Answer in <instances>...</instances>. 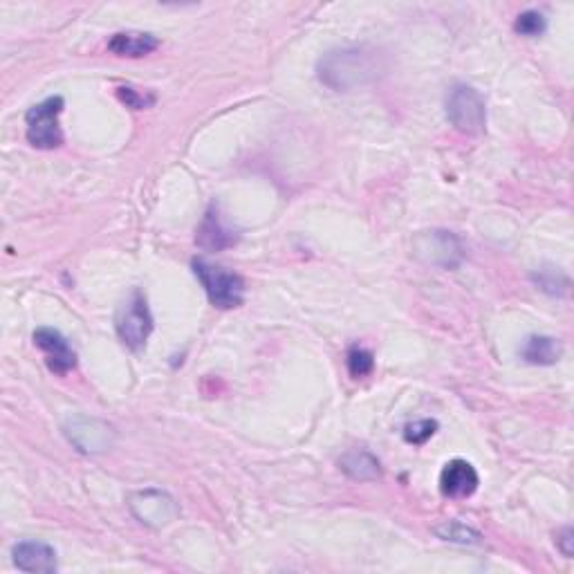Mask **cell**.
<instances>
[{
	"label": "cell",
	"instance_id": "6da1fadb",
	"mask_svg": "<svg viewBox=\"0 0 574 574\" xmlns=\"http://www.w3.org/2000/svg\"><path fill=\"white\" fill-rule=\"evenodd\" d=\"M382 70V57L375 50L366 48H337L323 54L317 74L321 83L337 92H350L364 88L366 83L379 77Z\"/></svg>",
	"mask_w": 574,
	"mask_h": 574
},
{
	"label": "cell",
	"instance_id": "7a4b0ae2",
	"mask_svg": "<svg viewBox=\"0 0 574 574\" xmlns=\"http://www.w3.org/2000/svg\"><path fill=\"white\" fill-rule=\"evenodd\" d=\"M193 274L198 276L207 292V299L211 305H216L220 310H231L243 305L245 299V281L243 276L236 272H229L225 267L214 265L205 261V258H193Z\"/></svg>",
	"mask_w": 574,
	"mask_h": 574
},
{
	"label": "cell",
	"instance_id": "3957f363",
	"mask_svg": "<svg viewBox=\"0 0 574 574\" xmlns=\"http://www.w3.org/2000/svg\"><path fill=\"white\" fill-rule=\"evenodd\" d=\"M115 330L122 344L135 350V353L146 346L153 332V314L151 308H148L146 296L140 290H133L117 308Z\"/></svg>",
	"mask_w": 574,
	"mask_h": 574
},
{
	"label": "cell",
	"instance_id": "277c9868",
	"mask_svg": "<svg viewBox=\"0 0 574 574\" xmlns=\"http://www.w3.org/2000/svg\"><path fill=\"white\" fill-rule=\"evenodd\" d=\"M447 119L465 135H480L487 126L485 99L467 83L453 86L447 95Z\"/></svg>",
	"mask_w": 574,
	"mask_h": 574
},
{
	"label": "cell",
	"instance_id": "5b68a950",
	"mask_svg": "<svg viewBox=\"0 0 574 574\" xmlns=\"http://www.w3.org/2000/svg\"><path fill=\"white\" fill-rule=\"evenodd\" d=\"M63 106H66L63 97H50L27 110V142L34 148L52 151V148H59L63 144V131L59 126V115L63 113Z\"/></svg>",
	"mask_w": 574,
	"mask_h": 574
},
{
	"label": "cell",
	"instance_id": "8992f818",
	"mask_svg": "<svg viewBox=\"0 0 574 574\" xmlns=\"http://www.w3.org/2000/svg\"><path fill=\"white\" fill-rule=\"evenodd\" d=\"M415 256L422 258L424 263L440 265L444 270H453L462 263L465 249L456 234L451 231H424L415 238Z\"/></svg>",
	"mask_w": 574,
	"mask_h": 574
},
{
	"label": "cell",
	"instance_id": "52a82bcc",
	"mask_svg": "<svg viewBox=\"0 0 574 574\" xmlns=\"http://www.w3.org/2000/svg\"><path fill=\"white\" fill-rule=\"evenodd\" d=\"M128 507L140 518V523L148 527H164L178 516V505H175L169 494L160 492V489H142V492L131 494Z\"/></svg>",
	"mask_w": 574,
	"mask_h": 574
},
{
	"label": "cell",
	"instance_id": "ba28073f",
	"mask_svg": "<svg viewBox=\"0 0 574 574\" xmlns=\"http://www.w3.org/2000/svg\"><path fill=\"white\" fill-rule=\"evenodd\" d=\"M34 344L41 348L50 373L68 375L77 368V353L70 346V341L61 335L57 328H39L34 332Z\"/></svg>",
	"mask_w": 574,
	"mask_h": 574
},
{
	"label": "cell",
	"instance_id": "9c48e42d",
	"mask_svg": "<svg viewBox=\"0 0 574 574\" xmlns=\"http://www.w3.org/2000/svg\"><path fill=\"white\" fill-rule=\"evenodd\" d=\"M68 440L83 453H101L113 444V427L95 418H70L66 422Z\"/></svg>",
	"mask_w": 574,
	"mask_h": 574
},
{
	"label": "cell",
	"instance_id": "30bf717a",
	"mask_svg": "<svg viewBox=\"0 0 574 574\" xmlns=\"http://www.w3.org/2000/svg\"><path fill=\"white\" fill-rule=\"evenodd\" d=\"M480 485L478 471L471 462L456 458L444 465L440 474V489L449 498H469Z\"/></svg>",
	"mask_w": 574,
	"mask_h": 574
},
{
	"label": "cell",
	"instance_id": "8fae6325",
	"mask_svg": "<svg viewBox=\"0 0 574 574\" xmlns=\"http://www.w3.org/2000/svg\"><path fill=\"white\" fill-rule=\"evenodd\" d=\"M196 243L198 247L205 249V252H222V249L238 243V234L231 227H227V222L222 220L218 207L211 205L198 227Z\"/></svg>",
	"mask_w": 574,
	"mask_h": 574
},
{
	"label": "cell",
	"instance_id": "7c38bea8",
	"mask_svg": "<svg viewBox=\"0 0 574 574\" xmlns=\"http://www.w3.org/2000/svg\"><path fill=\"white\" fill-rule=\"evenodd\" d=\"M12 557L18 570L23 572H57V552H54L52 545L43 541H21L14 545Z\"/></svg>",
	"mask_w": 574,
	"mask_h": 574
},
{
	"label": "cell",
	"instance_id": "4fadbf2b",
	"mask_svg": "<svg viewBox=\"0 0 574 574\" xmlns=\"http://www.w3.org/2000/svg\"><path fill=\"white\" fill-rule=\"evenodd\" d=\"M157 48H160V41L148 32H117L110 36L108 41V50L113 52L115 57L128 59L146 57V54L155 52Z\"/></svg>",
	"mask_w": 574,
	"mask_h": 574
},
{
	"label": "cell",
	"instance_id": "5bb4252c",
	"mask_svg": "<svg viewBox=\"0 0 574 574\" xmlns=\"http://www.w3.org/2000/svg\"><path fill=\"white\" fill-rule=\"evenodd\" d=\"M563 355V346L559 339L545 337V335H532L525 339L521 348V357L527 364L534 366H554Z\"/></svg>",
	"mask_w": 574,
	"mask_h": 574
},
{
	"label": "cell",
	"instance_id": "9a60e30c",
	"mask_svg": "<svg viewBox=\"0 0 574 574\" xmlns=\"http://www.w3.org/2000/svg\"><path fill=\"white\" fill-rule=\"evenodd\" d=\"M339 469L353 480H377L382 478V465L366 449H353L339 458Z\"/></svg>",
	"mask_w": 574,
	"mask_h": 574
},
{
	"label": "cell",
	"instance_id": "2e32d148",
	"mask_svg": "<svg viewBox=\"0 0 574 574\" xmlns=\"http://www.w3.org/2000/svg\"><path fill=\"white\" fill-rule=\"evenodd\" d=\"M435 534H438L444 541L460 543V545H478L480 541H483V536H480V532H476L474 527L458 523V521H447V523L438 525L435 527Z\"/></svg>",
	"mask_w": 574,
	"mask_h": 574
},
{
	"label": "cell",
	"instance_id": "e0dca14e",
	"mask_svg": "<svg viewBox=\"0 0 574 574\" xmlns=\"http://www.w3.org/2000/svg\"><path fill=\"white\" fill-rule=\"evenodd\" d=\"M346 366H348L350 377H355V379L368 377L375 370V357L370 350L361 348V346H353L346 355Z\"/></svg>",
	"mask_w": 574,
	"mask_h": 574
},
{
	"label": "cell",
	"instance_id": "ac0fdd59",
	"mask_svg": "<svg viewBox=\"0 0 574 574\" xmlns=\"http://www.w3.org/2000/svg\"><path fill=\"white\" fill-rule=\"evenodd\" d=\"M545 27H548L545 16L541 12H536V9H527V12L518 16L514 23V30L521 36H530V39L532 36H541L545 32Z\"/></svg>",
	"mask_w": 574,
	"mask_h": 574
},
{
	"label": "cell",
	"instance_id": "d6986e66",
	"mask_svg": "<svg viewBox=\"0 0 574 574\" xmlns=\"http://www.w3.org/2000/svg\"><path fill=\"white\" fill-rule=\"evenodd\" d=\"M435 431H438V422L435 420H418L404 427V440L409 444H424L431 440Z\"/></svg>",
	"mask_w": 574,
	"mask_h": 574
},
{
	"label": "cell",
	"instance_id": "ffe728a7",
	"mask_svg": "<svg viewBox=\"0 0 574 574\" xmlns=\"http://www.w3.org/2000/svg\"><path fill=\"white\" fill-rule=\"evenodd\" d=\"M119 97H122L124 104L131 106L133 110H144V108H148L155 101L153 92H140V90H135L131 86L119 88Z\"/></svg>",
	"mask_w": 574,
	"mask_h": 574
},
{
	"label": "cell",
	"instance_id": "44dd1931",
	"mask_svg": "<svg viewBox=\"0 0 574 574\" xmlns=\"http://www.w3.org/2000/svg\"><path fill=\"white\" fill-rule=\"evenodd\" d=\"M557 545H559V550L566 554L568 559L572 557V554H574V532H572V527H563V530L557 534Z\"/></svg>",
	"mask_w": 574,
	"mask_h": 574
}]
</instances>
